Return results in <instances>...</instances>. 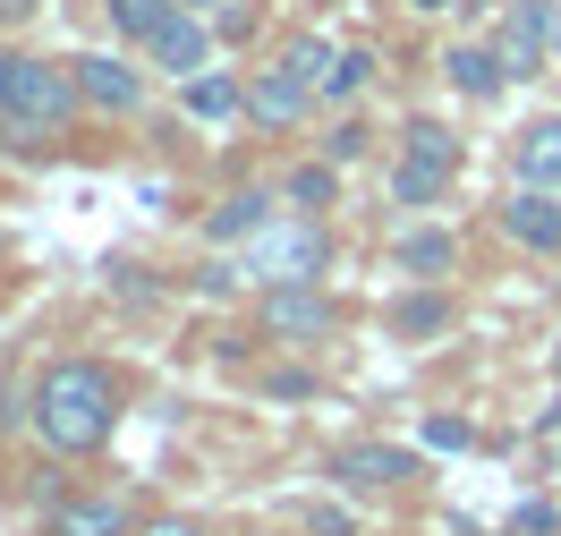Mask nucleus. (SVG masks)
I'll return each instance as SVG.
<instances>
[{"mask_svg":"<svg viewBox=\"0 0 561 536\" xmlns=\"http://www.w3.org/2000/svg\"><path fill=\"white\" fill-rule=\"evenodd\" d=\"M26 418H35L43 452L85 460V452H103L111 426H119V384H111V366H94V357H60V366H43Z\"/></svg>","mask_w":561,"mask_h":536,"instance_id":"nucleus-1","label":"nucleus"},{"mask_svg":"<svg viewBox=\"0 0 561 536\" xmlns=\"http://www.w3.org/2000/svg\"><path fill=\"white\" fill-rule=\"evenodd\" d=\"M77 69L69 60H35V52H18V69H9V119H0V153H43L51 137H69L77 128Z\"/></svg>","mask_w":561,"mask_h":536,"instance_id":"nucleus-2","label":"nucleus"},{"mask_svg":"<svg viewBox=\"0 0 561 536\" xmlns=\"http://www.w3.org/2000/svg\"><path fill=\"white\" fill-rule=\"evenodd\" d=\"M323 264H332V239H323L316 214H280V221H264V230L239 248V273H247V282H264V289L316 282Z\"/></svg>","mask_w":561,"mask_h":536,"instance_id":"nucleus-3","label":"nucleus"},{"mask_svg":"<svg viewBox=\"0 0 561 536\" xmlns=\"http://www.w3.org/2000/svg\"><path fill=\"white\" fill-rule=\"evenodd\" d=\"M316 103H323V94H316L298 69H289V60H273V69L247 77V119H255V128H298Z\"/></svg>","mask_w":561,"mask_h":536,"instance_id":"nucleus-4","label":"nucleus"},{"mask_svg":"<svg viewBox=\"0 0 561 536\" xmlns=\"http://www.w3.org/2000/svg\"><path fill=\"white\" fill-rule=\"evenodd\" d=\"M409 477H417V452H400V443H350V452H332V486L341 494H391Z\"/></svg>","mask_w":561,"mask_h":536,"instance_id":"nucleus-5","label":"nucleus"},{"mask_svg":"<svg viewBox=\"0 0 561 536\" xmlns=\"http://www.w3.org/2000/svg\"><path fill=\"white\" fill-rule=\"evenodd\" d=\"M493 52H502V69H511V77H536V69H545V52H553V0H511Z\"/></svg>","mask_w":561,"mask_h":536,"instance_id":"nucleus-6","label":"nucleus"},{"mask_svg":"<svg viewBox=\"0 0 561 536\" xmlns=\"http://www.w3.org/2000/svg\"><path fill=\"white\" fill-rule=\"evenodd\" d=\"M264 332H273V341H323V332H332V298H323L316 282L264 289Z\"/></svg>","mask_w":561,"mask_h":536,"instance_id":"nucleus-7","label":"nucleus"},{"mask_svg":"<svg viewBox=\"0 0 561 536\" xmlns=\"http://www.w3.org/2000/svg\"><path fill=\"white\" fill-rule=\"evenodd\" d=\"M69 69H77V94L94 111H137L145 103V69H128L119 52H77Z\"/></svg>","mask_w":561,"mask_h":536,"instance_id":"nucleus-8","label":"nucleus"},{"mask_svg":"<svg viewBox=\"0 0 561 536\" xmlns=\"http://www.w3.org/2000/svg\"><path fill=\"white\" fill-rule=\"evenodd\" d=\"M128 528H137V520H128L119 494H60L43 511V536H128Z\"/></svg>","mask_w":561,"mask_h":536,"instance_id":"nucleus-9","label":"nucleus"},{"mask_svg":"<svg viewBox=\"0 0 561 536\" xmlns=\"http://www.w3.org/2000/svg\"><path fill=\"white\" fill-rule=\"evenodd\" d=\"M145 52H153V69H179V77H205L213 60V35H205V18L196 9H171L153 35H145Z\"/></svg>","mask_w":561,"mask_h":536,"instance_id":"nucleus-10","label":"nucleus"},{"mask_svg":"<svg viewBox=\"0 0 561 536\" xmlns=\"http://www.w3.org/2000/svg\"><path fill=\"white\" fill-rule=\"evenodd\" d=\"M280 214H289V205H273L264 187H239V196H221V205L205 214V239L213 248H247V239H255L264 221H280Z\"/></svg>","mask_w":561,"mask_h":536,"instance_id":"nucleus-11","label":"nucleus"},{"mask_svg":"<svg viewBox=\"0 0 561 536\" xmlns=\"http://www.w3.org/2000/svg\"><path fill=\"white\" fill-rule=\"evenodd\" d=\"M502 230H511L519 248L553 255V248H561V205H553V187H511V205H502Z\"/></svg>","mask_w":561,"mask_h":536,"instance_id":"nucleus-12","label":"nucleus"},{"mask_svg":"<svg viewBox=\"0 0 561 536\" xmlns=\"http://www.w3.org/2000/svg\"><path fill=\"white\" fill-rule=\"evenodd\" d=\"M511 162H519V187H561V119H527Z\"/></svg>","mask_w":561,"mask_h":536,"instance_id":"nucleus-13","label":"nucleus"},{"mask_svg":"<svg viewBox=\"0 0 561 536\" xmlns=\"http://www.w3.org/2000/svg\"><path fill=\"white\" fill-rule=\"evenodd\" d=\"M187 119H239L247 111V77H230V69H205V77H187Z\"/></svg>","mask_w":561,"mask_h":536,"instance_id":"nucleus-14","label":"nucleus"},{"mask_svg":"<svg viewBox=\"0 0 561 536\" xmlns=\"http://www.w3.org/2000/svg\"><path fill=\"white\" fill-rule=\"evenodd\" d=\"M443 69H451V85H459V94H477V103H493V94L511 85V69H502V52H485V43H459V52L443 60Z\"/></svg>","mask_w":561,"mask_h":536,"instance_id":"nucleus-15","label":"nucleus"},{"mask_svg":"<svg viewBox=\"0 0 561 536\" xmlns=\"http://www.w3.org/2000/svg\"><path fill=\"white\" fill-rule=\"evenodd\" d=\"M391 264H400V273H417V282H443V273L459 264V248H451V230H409V239L391 248Z\"/></svg>","mask_w":561,"mask_h":536,"instance_id":"nucleus-16","label":"nucleus"},{"mask_svg":"<svg viewBox=\"0 0 561 536\" xmlns=\"http://www.w3.org/2000/svg\"><path fill=\"white\" fill-rule=\"evenodd\" d=\"M391 196H400V205H434V196H451V162H417V153H400V162H391Z\"/></svg>","mask_w":561,"mask_h":536,"instance_id":"nucleus-17","label":"nucleus"},{"mask_svg":"<svg viewBox=\"0 0 561 536\" xmlns=\"http://www.w3.org/2000/svg\"><path fill=\"white\" fill-rule=\"evenodd\" d=\"M280 196H289V214H316V221H323V205L341 196V171H332V162H298Z\"/></svg>","mask_w":561,"mask_h":536,"instance_id":"nucleus-18","label":"nucleus"},{"mask_svg":"<svg viewBox=\"0 0 561 536\" xmlns=\"http://www.w3.org/2000/svg\"><path fill=\"white\" fill-rule=\"evenodd\" d=\"M400 153H417V162H451V171H459V137L443 128V119H409V128H400Z\"/></svg>","mask_w":561,"mask_h":536,"instance_id":"nucleus-19","label":"nucleus"},{"mask_svg":"<svg viewBox=\"0 0 561 536\" xmlns=\"http://www.w3.org/2000/svg\"><path fill=\"white\" fill-rule=\"evenodd\" d=\"M443 323H451V298H400V307H391V332H409V341L443 332Z\"/></svg>","mask_w":561,"mask_h":536,"instance_id":"nucleus-20","label":"nucleus"},{"mask_svg":"<svg viewBox=\"0 0 561 536\" xmlns=\"http://www.w3.org/2000/svg\"><path fill=\"white\" fill-rule=\"evenodd\" d=\"M103 9H111V26H119V35H153V26H162V18H171V9H179V0H103Z\"/></svg>","mask_w":561,"mask_h":536,"instance_id":"nucleus-21","label":"nucleus"},{"mask_svg":"<svg viewBox=\"0 0 561 536\" xmlns=\"http://www.w3.org/2000/svg\"><path fill=\"white\" fill-rule=\"evenodd\" d=\"M366 77H375V60H366V52H341V60H332V77H323V103H350V94H366Z\"/></svg>","mask_w":561,"mask_h":536,"instance_id":"nucleus-22","label":"nucleus"},{"mask_svg":"<svg viewBox=\"0 0 561 536\" xmlns=\"http://www.w3.org/2000/svg\"><path fill=\"white\" fill-rule=\"evenodd\" d=\"M280 60H289V69H298V77H307V85H316V94H323V77H332V60H341V52H323L316 35H298V43H289V52H280Z\"/></svg>","mask_w":561,"mask_h":536,"instance_id":"nucleus-23","label":"nucleus"},{"mask_svg":"<svg viewBox=\"0 0 561 536\" xmlns=\"http://www.w3.org/2000/svg\"><path fill=\"white\" fill-rule=\"evenodd\" d=\"M553 528H561L553 502H519V536H553Z\"/></svg>","mask_w":561,"mask_h":536,"instance_id":"nucleus-24","label":"nucleus"},{"mask_svg":"<svg viewBox=\"0 0 561 536\" xmlns=\"http://www.w3.org/2000/svg\"><path fill=\"white\" fill-rule=\"evenodd\" d=\"M425 443H434V452H459V443H468V426H459V418H434V426H425Z\"/></svg>","mask_w":561,"mask_h":536,"instance_id":"nucleus-25","label":"nucleus"},{"mask_svg":"<svg viewBox=\"0 0 561 536\" xmlns=\"http://www.w3.org/2000/svg\"><path fill=\"white\" fill-rule=\"evenodd\" d=\"M307 528H316V536H350V511H332V502H323V511H307Z\"/></svg>","mask_w":561,"mask_h":536,"instance_id":"nucleus-26","label":"nucleus"},{"mask_svg":"<svg viewBox=\"0 0 561 536\" xmlns=\"http://www.w3.org/2000/svg\"><path fill=\"white\" fill-rule=\"evenodd\" d=\"M128 536H196V528H187V520H137Z\"/></svg>","mask_w":561,"mask_h":536,"instance_id":"nucleus-27","label":"nucleus"},{"mask_svg":"<svg viewBox=\"0 0 561 536\" xmlns=\"http://www.w3.org/2000/svg\"><path fill=\"white\" fill-rule=\"evenodd\" d=\"M35 9H43V0H0V26H26Z\"/></svg>","mask_w":561,"mask_h":536,"instance_id":"nucleus-28","label":"nucleus"},{"mask_svg":"<svg viewBox=\"0 0 561 536\" xmlns=\"http://www.w3.org/2000/svg\"><path fill=\"white\" fill-rule=\"evenodd\" d=\"M9 69H18V52H0V119H9Z\"/></svg>","mask_w":561,"mask_h":536,"instance_id":"nucleus-29","label":"nucleus"},{"mask_svg":"<svg viewBox=\"0 0 561 536\" xmlns=\"http://www.w3.org/2000/svg\"><path fill=\"white\" fill-rule=\"evenodd\" d=\"M409 9H417V18H434V9H451V0H409Z\"/></svg>","mask_w":561,"mask_h":536,"instance_id":"nucleus-30","label":"nucleus"},{"mask_svg":"<svg viewBox=\"0 0 561 536\" xmlns=\"http://www.w3.org/2000/svg\"><path fill=\"white\" fill-rule=\"evenodd\" d=\"M179 9H213V0H179Z\"/></svg>","mask_w":561,"mask_h":536,"instance_id":"nucleus-31","label":"nucleus"},{"mask_svg":"<svg viewBox=\"0 0 561 536\" xmlns=\"http://www.w3.org/2000/svg\"><path fill=\"white\" fill-rule=\"evenodd\" d=\"M553 375H561V350H553Z\"/></svg>","mask_w":561,"mask_h":536,"instance_id":"nucleus-32","label":"nucleus"}]
</instances>
